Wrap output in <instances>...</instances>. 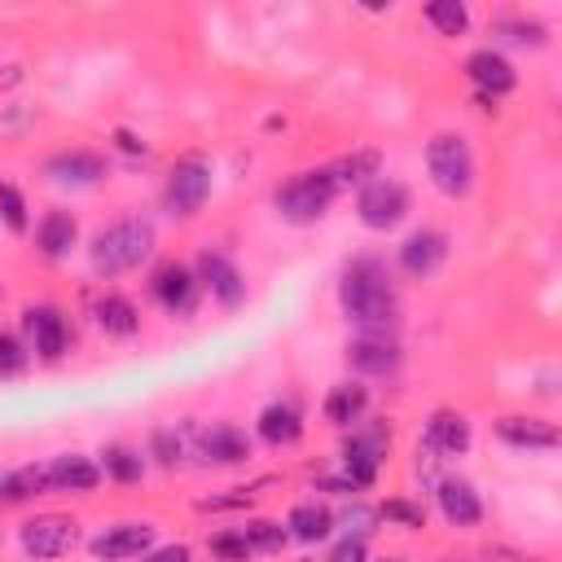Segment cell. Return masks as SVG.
I'll use <instances>...</instances> for the list:
<instances>
[{"label":"cell","mask_w":562,"mask_h":562,"mask_svg":"<svg viewBox=\"0 0 562 562\" xmlns=\"http://www.w3.org/2000/svg\"><path fill=\"white\" fill-rule=\"evenodd\" d=\"M338 307L342 316L369 334V338H386V329H395L400 321V299H395V285L386 281V268L378 259H351L342 268V281H338Z\"/></svg>","instance_id":"1"},{"label":"cell","mask_w":562,"mask_h":562,"mask_svg":"<svg viewBox=\"0 0 562 562\" xmlns=\"http://www.w3.org/2000/svg\"><path fill=\"white\" fill-rule=\"evenodd\" d=\"M154 250V224L149 220H119L110 228H101L88 246V259L101 277H114V272H127L136 263H145Z\"/></svg>","instance_id":"2"},{"label":"cell","mask_w":562,"mask_h":562,"mask_svg":"<svg viewBox=\"0 0 562 562\" xmlns=\"http://www.w3.org/2000/svg\"><path fill=\"white\" fill-rule=\"evenodd\" d=\"M426 171L443 198H465L474 184V154L461 132H435L426 140Z\"/></svg>","instance_id":"3"},{"label":"cell","mask_w":562,"mask_h":562,"mask_svg":"<svg viewBox=\"0 0 562 562\" xmlns=\"http://www.w3.org/2000/svg\"><path fill=\"white\" fill-rule=\"evenodd\" d=\"M334 198H338V184H334L329 171L321 167V171H299V176H290L285 184H277L272 206H277V215H281L285 224H316V220L329 211Z\"/></svg>","instance_id":"4"},{"label":"cell","mask_w":562,"mask_h":562,"mask_svg":"<svg viewBox=\"0 0 562 562\" xmlns=\"http://www.w3.org/2000/svg\"><path fill=\"white\" fill-rule=\"evenodd\" d=\"M386 448H391V426L382 417H373V422L360 417V426L342 443V474L356 483V492H364L378 479V470L386 461Z\"/></svg>","instance_id":"5"},{"label":"cell","mask_w":562,"mask_h":562,"mask_svg":"<svg viewBox=\"0 0 562 562\" xmlns=\"http://www.w3.org/2000/svg\"><path fill=\"white\" fill-rule=\"evenodd\" d=\"M211 193V167L202 158H180L171 171H167V184H162V206L171 220H193L202 211Z\"/></svg>","instance_id":"6"},{"label":"cell","mask_w":562,"mask_h":562,"mask_svg":"<svg viewBox=\"0 0 562 562\" xmlns=\"http://www.w3.org/2000/svg\"><path fill=\"white\" fill-rule=\"evenodd\" d=\"M18 544L35 562H53V558H66L79 544V527L66 514H35L18 527Z\"/></svg>","instance_id":"7"},{"label":"cell","mask_w":562,"mask_h":562,"mask_svg":"<svg viewBox=\"0 0 562 562\" xmlns=\"http://www.w3.org/2000/svg\"><path fill=\"white\" fill-rule=\"evenodd\" d=\"M356 215H360L364 228L386 233V228H395V224L408 215V189H404L400 180L378 176V180H369V184L356 193Z\"/></svg>","instance_id":"8"},{"label":"cell","mask_w":562,"mask_h":562,"mask_svg":"<svg viewBox=\"0 0 562 562\" xmlns=\"http://www.w3.org/2000/svg\"><path fill=\"white\" fill-rule=\"evenodd\" d=\"M22 334H26V351H35L40 360H61L70 347V325L53 303H31L22 312Z\"/></svg>","instance_id":"9"},{"label":"cell","mask_w":562,"mask_h":562,"mask_svg":"<svg viewBox=\"0 0 562 562\" xmlns=\"http://www.w3.org/2000/svg\"><path fill=\"white\" fill-rule=\"evenodd\" d=\"M149 290H154V299L162 303V312H171V316H189L193 307H198V294H202V281L184 268V263H158L154 268V277H149Z\"/></svg>","instance_id":"10"},{"label":"cell","mask_w":562,"mask_h":562,"mask_svg":"<svg viewBox=\"0 0 562 562\" xmlns=\"http://www.w3.org/2000/svg\"><path fill=\"white\" fill-rule=\"evenodd\" d=\"M88 549H92L97 562L145 558V553L154 549V527H149V522H119V527H105L101 536H92Z\"/></svg>","instance_id":"11"},{"label":"cell","mask_w":562,"mask_h":562,"mask_svg":"<svg viewBox=\"0 0 562 562\" xmlns=\"http://www.w3.org/2000/svg\"><path fill=\"white\" fill-rule=\"evenodd\" d=\"M465 75H470V83L479 88V97H487V101L518 88L514 61H509L505 53H496V48H474V53L465 57Z\"/></svg>","instance_id":"12"},{"label":"cell","mask_w":562,"mask_h":562,"mask_svg":"<svg viewBox=\"0 0 562 562\" xmlns=\"http://www.w3.org/2000/svg\"><path fill=\"white\" fill-rule=\"evenodd\" d=\"M193 448H198V457L206 465H241L250 457V439L233 422H211L206 430H198Z\"/></svg>","instance_id":"13"},{"label":"cell","mask_w":562,"mask_h":562,"mask_svg":"<svg viewBox=\"0 0 562 562\" xmlns=\"http://www.w3.org/2000/svg\"><path fill=\"white\" fill-rule=\"evenodd\" d=\"M198 281H202L224 307H237V303L246 299V281H241L237 263H233L228 255H220V250H202V255H198Z\"/></svg>","instance_id":"14"},{"label":"cell","mask_w":562,"mask_h":562,"mask_svg":"<svg viewBox=\"0 0 562 562\" xmlns=\"http://www.w3.org/2000/svg\"><path fill=\"white\" fill-rule=\"evenodd\" d=\"M443 259H448V237H443L439 228H417V233H408L404 246H400V268H404L408 277H430Z\"/></svg>","instance_id":"15"},{"label":"cell","mask_w":562,"mask_h":562,"mask_svg":"<svg viewBox=\"0 0 562 562\" xmlns=\"http://www.w3.org/2000/svg\"><path fill=\"white\" fill-rule=\"evenodd\" d=\"M44 483L53 492H92L101 483V465L92 457H79V452H61L44 465Z\"/></svg>","instance_id":"16"},{"label":"cell","mask_w":562,"mask_h":562,"mask_svg":"<svg viewBox=\"0 0 562 562\" xmlns=\"http://www.w3.org/2000/svg\"><path fill=\"white\" fill-rule=\"evenodd\" d=\"M435 501H439V514L452 527H474L483 518V501H479L470 479H439L435 483Z\"/></svg>","instance_id":"17"},{"label":"cell","mask_w":562,"mask_h":562,"mask_svg":"<svg viewBox=\"0 0 562 562\" xmlns=\"http://www.w3.org/2000/svg\"><path fill=\"white\" fill-rule=\"evenodd\" d=\"M496 435L509 448H527V452H553L562 443L558 426L553 422H540V417H501L496 422Z\"/></svg>","instance_id":"18"},{"label":"cell","mask_w":562,"mask_h":562,"mask_svg":"<svg viewBox=\"0 0 562 562\" xmlns=\"http://www.w3.org/2000/svg\"><path fill=\"white\" fill-rule=\"evenodd\" d=\"M44 171H48L57 184H97V180L105 176V162H101V154H92V149H61V154H53V158L44 162Z\"/></svg>","instance_id":"19"},{"label":"cell","mask_w":562,"mask_h":562,"mask_svg":"<svg viewBox=\"0 0 562 562\" xmlns=\"http://www.w3.org/2000/svg\"><path fill=\"white\" fill-rule=\"evenodd\" d=\"M255 430H259L263 443H272V448H290V443H299V435H303V413H299L290 400H272V404L259 413Z\"/></svg>","instance_id":"20"},{"label":"cell","mask_w":562,"mask_h":562,"mask_svg":"<svg viewBox=\"0 0 562 562\" xmlns=\"http://www.w3.org/2000/svg\"><path fill=\"white\" fill-rule=\"evenodd\" d=\"M426 448H435L439 457H461L470 448V422L461 413H452V408L430 413V422H426Z\"/></svg>","instance_id":"21"},{"label":"cell","mask_w":562,"mask_h":562,"mask_svg":"<svg viewBox=\"0 0 562 562\" xmlns=\"http://www.w3.org/2000/svg\"><path fill=\"white\" fill-rule=\"evenodd\" d=\"M79 241V224H75V215L70 211H48L40 224H35V246H40V255L44 259H61V255H70V246Z\"/></svg>","instance_id":"22"},{"label":"cell","mask_w":562,"mask_h":562,"mask_svg":"<svg viewBox=\"0 0 562 562\" xmlns=\"http://www.w3.org/2000/svg\"><path fill=\"white\" fill-rule=\"evenodd\" d=\"M347 360H351V369H360V373H391L395 364H400V347L391 342V338H369V334H360L356 342H347Z\"/></svg>","instance_id":"23"},{"label":"cell","mask_w":562,"mask_h":562,"mask_svg":"<svg viewBox=\"0 0 562 562\" xmlns=\"http://www.w3.org/2000/svg\"><path fill=\"white\" fill-rule=\"evenodd\" d=\"M92 316H97V325H101L110 338H132V334L140 329V312H136V303L123 299V294H101V299L92 303Z\"/></svg>","instance_id":"24"},{"label":"cell","mask_w":562,"mask_h":562,"mask_svg":"<svg viewBox=\"0 0 562 562\" xmlns=\"http://www.w3.org/2000/svg\"><path fill=\"white\" fill-rule=\"evenodd\" d=\"M364 408H369V391H364L360 382H338V386H329V395H325V404H321L325 422H334V426H356V422L364 417Z\"/></svg>","instance_id":"25"},{"label":"cell","mask_w":562,"mask_h":562,"mask_svg":"<svg viewBox=\"0 0 562 562\" xmlns=\"http://www.w3.org/2000/svg\"><path fill=\"white\" fill-rule=\"evenodd\" d=\"M285 527H290V536H294V540L316 544V540H325V536L334 531V514H329L325 505H316V501H303V505H294V509H290Z\"/></svg>","instance_id":"26"},{"label":"cell","mask_w":562,"mask_h":562,"mask_svg":"<svg viewBox=\"0 0 562 562\" xmlns=\"http://www.w3.org/2000/svg\"><path fill=\"white\" fill-rule=\"evenodd\" d=\"M378 149H356V154H347V158H338V162H329L325 171H329V180L338 184V189H347V184H369V180H378Z\"/></svg>","instance_id":"27"},{"label":"cell","mask_w":562,"mask_h":562,"mask_svg":"<svg viewBox=\"0 0 562 562\" xmlns=\"http://www.w3.org/2000/svg\"><path fill=\"white\" fill-rule=\"evenodd\" d=\"M48 492L44 483V465H22V470H4L0 474V505H18V501H31Z\"/></svg>","instance_id":"28"},{"label":"cell","mask_w":562,"mask_h":562,"mask_svg":"<svg viewBox=\"0 0 562 562\" xmlns=\"http://www.w3.org/2000/svg\"><path fill=\"white\" fill-rule=\"evenodd\" d=\"M101 474H110L114 483H140L145 457H140L136 448H127V443H110V448L101 452Z\"/></svg>","instance_id":"29"},{"label":"cell","mask_w":562,"mask_h":562,"mask_svg":"<svg viewBox=\"0 0 562 562\" xmlns=\"http://www.w3.org/2000/svg\"><path fill=\"white\" fill-rule=\"evenodd\" d=\"M426 22L439 31V35H461L470 26V13L461 0H430L426 4Z\"/></svg>","instance_id":"30"},{"label":"cell","mask_w":562,"mask_h":562,"mask_svg":"<svg viewBox=\"0 0 562 562\" xmlns=\"http://www.w3.org/2000/svg\"><path fill=\"white\" fill-rule=\"evenodd\" d=\"M241 536H246L250 549H263V553H281L285 540H290V531H285L281 522H272V518H250V522L241 527Z\"/></svg>","instance_id":"31"},{"label":"cell","mask_w":562,"mask_h":562,"mask_svg":"<svg viewBox=\"0 0 562 562\" xmlns=\"http://www.w3.org/2000/svg\"><path fill=\"white\" fill-rule=\"evenodd\" d=\"M0 220H4L9 233H26V224H31V215H26V198H22L9 180H0Z\"/></svg>","instance_id":"32"},{"label":"cell","mask_w":562,"mask_h":562,"mask_svg":"<svg viewBox=\"0 0 562 562\" xmlns=\"http://www.w3.org/2000/svg\"><path fill=\"white\" fill-rule=\"evenodd\" d=\"M378 518H386V522H395V527H408V531L426 527V514H422V505H413V501H404V496L386 501V505L378 509Z\"/></svg>","instance_id":"33"},{"label":"cell","mask_w":562,"mask_h":562,"mask_svg":"<svg viewBox=\"0 0 562 562\" xmlns=\"http://www.w3.org/2000/svg\"><path fill=\"white\" fill-rule=\"evenodd\" d=\"M211 553L220 558V562H250V544H246V536L241 531H215L211 536Z\"/></svg>","instance_id":"34"},{"label":"cell","mask_w":562,"mask_h":562,"mask_svg":"<svg viewBox=\"0 0 562 562\" xmlns=\"http://www.w3.org/2000/svg\"><path fill=\"white\" fill-rule=\"evenodd\" d=\"M26 360H31L26 342H22L18 334L0 329V373H4V378H13V373H22V369H26Z\"/></svg>","instance_id":"35"},{"label":"cell","mask_w":562,"mask_h":562,"mask_svg":"<svg viewBox=\"0 0 562 562\" xmlns=\"http://www.w3.org/2000/svg\"><path fill=\"white\" fill-rule=\"evenodd\" d=\"M496 31L514 44H544V26L540 22H527V18H501Z\"/></svg>","instance_id":"36"},{"label":"cell","mask_w":562,"mask_h":562,"mask_svg":"<svg viewBox=\"0 0 562 562\" xmlns=\"http://www.w3.org/2000/svg\"><path fill=\"white\" fill-rule=\"evenodd\" d=\"M334 522H342V540H364L369 531H373V522H378V509H369V505H351L342 518H334Z\"/></svg>","instance_id":"37"},{"label":"cell","mask_w":562,"mask_h":562,"mask_svg":"<svg viewBox=\"0 0 562 562\" xmlns=\"http://www.w3.org/2000/svg\"><path fill=\"white\" fill-rule=\"evenodd\" d=\"M250 496H255V487H228L224 496H202L198 509H241V505H250Z\"/></svg>","instance_id":"38"},{"label":"cell","mask_w":562,"mask_h":562,"mask_svg":"<svg viewBox=\"0 0 562 562\" xmlns=\"http://www.w3.org/2000/svg\"><path fill=\"white\" fill-rule=\"evenodd\" d=\"M154 452H158L162 465H176L180 452H184V439H180L176 430H158V435H154Z\"/></svg>","instance_id":"39"},{"label":"cell","mask_w":562,"mask_h":562,"mask_svg":"<svg viewBox=\"0 0 562 562\" xmlns=\"http://www.w3.org/2000/svg\"><path fill=\"white\" fill-rule=\"evenodd\" d=\"M140 562H193L189 544H162V549H149Z\"/></svg>","instance_id":"40"},{"label":"cell","mask_w":562,"mask_h":562,"mask_svg":"<svg viewBox=\"0 0 562 562\" xmlns=\"http://www.w3.org/2000/svg\"><path fill=\"white\" fill-rule=\"evenodd\" d=\"M329 562H364V540H338Z\"/></svg>","instance_id":"41"},{"label":"cell","mask_w":562,"mask_h":562,"mask_svg":"<svg viewBox=\"0 0 562 562\" xmlns=\"http://www.w3.org/2000/svg\"><path fill=\"white\" fill-rule=\"evenodd\" d=\"M119 145H123L127 154H145V140H136L132 132H119Z\"/></svg>","instance_id":"42"},{"label":"cell","mask_w":562,"mask_h":562,"mask_svg":"<svg viewBox=\"0 0 562 562\" xmlns=\"http://www.w3.org/2000/svg\"><path fill=\"white\" fill-rule=\"evenodd\" d=\"M378 562H400V558H378Z\"/></svg>","instance_id":"43"},{"label":"cell","mask_w":562,"mask_h":562,"mask_svg":"<svg viewBox=\"0 0 562 562\" xmlns=\"http://www.w3.org/2000/svg\"><path fill=\"white\" fill-rule=\"evenodd\" d=\"M303 562H312V558H303Z\"/></svg>","instance_id":"44"}]
</instances>
